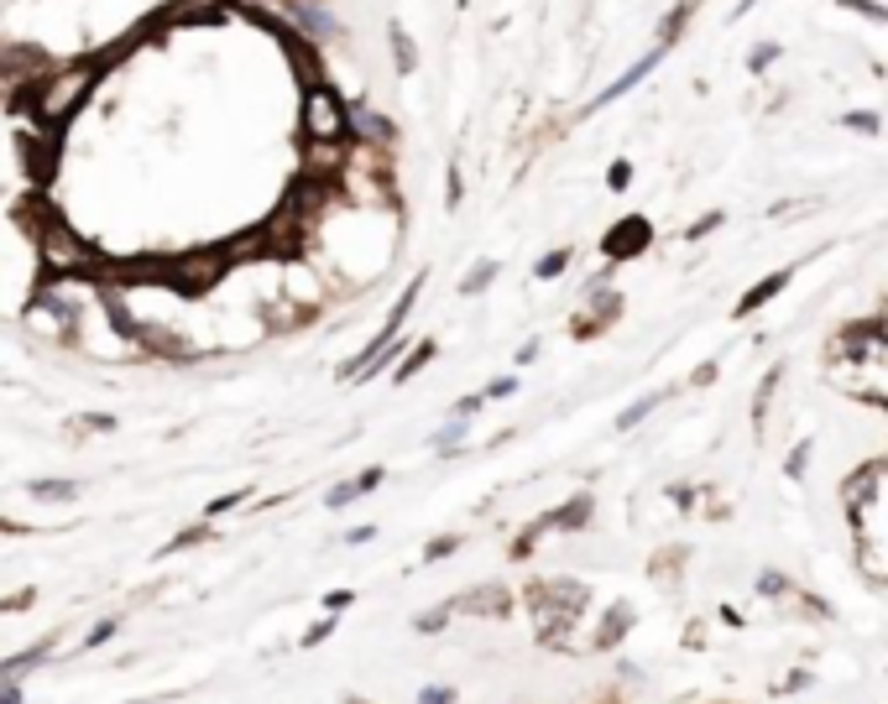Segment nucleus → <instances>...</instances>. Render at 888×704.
Listing matches in <instances>:
<instances>
[{
    "label": "nucleus",
    "mask_w": 888,
    "mask_h": 704,
    "mask_svg": "<svg viewBox=\"0 0 888 704\" xmlns=\"http://www.w3.org/2000/svg\"><path fill=\"white\" fill-rule=\"evenodd\" d=\"M99 73H105V52L99 58H84V63H58V69H43L32 84H26V110L37 126H69L79 110H84V99L99 90Z\"/></svg>",
    "instance_id": "f257e3e1"
},
{
    "label": "nucleus",
    "mask_w": 888,
    "mask_h": 704,
    "mask_svg": "<svg viewBox=\"0 0 888 704\" xmlns=\"http://www.w3.org/2000/svg\"><path fill=\"white\" fill-rule=\"evenodd\" d=\"M591 606V585L580 580H533L529 585V610L538 621V642L544 647H570V632Z\"/></svg>",
    "instance_id": "f03ea898"
},
{
    "label": "nucleus",
    "mask_w": 888,
    "mask_h": 704,
    "mask_svg": "<svg viewBox=\"0 0 888 704\" xmlns=\"http://www.w3.org/2000/svg\"><path fill=\"white\" fill-rule=\"evenodd\" d=\"M298 141H356V126H351V99L335 90V79H319V84H304L298 90Z\"/></svg>",
    "instance_id": "7ed1b4c3"
},
{
    "label": "nucleus",
    "mask_w": 888,
    "mask_h": 704,
    "mask_svg": "<svg viewBox=\"0 0 888 704\" xmlns=\"http://www.w3.org/2000/svg\"><path fill=\"white\" fill-rule=\"evenodd\" d=\"M585 298H580V313L570 319V329H576V339H596V334H606V329L617 324L627 313V298L612 287V282H601V277H591L585 287H580Z\"/></svg>",
    "instance_id": "20e7f679"
},
{
    "label": "nucleus",
    "mask_w": 888,
    "mask_h": 704,
    "mask_svg": "<svg viewBox=\"0 0 888 704\" xmlns=\"http://www.w3.org/2000/svg\"><path fill=\"white\" fill-rule=\"evenodd\" d=\"M664 58H670V47H659V43H653L649 52H638V58H632V63H627V69L606 84V90L585 99V110H580V116H601V110H612V105H617V99H627V94L638 90L643 79H653V73L664 69Z\"/></svg>",
    "instance_id": "39448f33"
},
{
    "label": "nucleus",
    "mask_w": 888,
    "mask_h": 704,
    "mask_svg": "<svg viewBox=\"0 0 888 704\" xmlns=\"http://www.w3.org/2000/svg\"><path fill=\"white\" fill-rule=\"evenodd\" d=\"M601 251H606V261H638L643 251H653V225L643 219V214H627V219H617L612 230L601 235Z\"/></svg>",
    "instance_id": "423d86ee"
},
{
    "label": "nucleus",
    "mask_w": 888,
    "mask_h": 704,
    "mask_svg": "<svg viewBox=\"0 0 888 704\" xmlns=\"http://www.w3.org/2000/svg\"><path fill=\"white\" fill-rule=\"evenodd\" d=\"M538 522H544V533H549V538H580V533H591V522H596V496H591V491L570 496L565 506L544 512Z\"/></svg>",
    "instance_id": "0eeeda50"
},
{
    "label": "nucleus",
    "mask_w": 888,
    "mask_h": 704,
    "mask_svg": "<svg viewBox=\"0 0 888 704\" xmlns=\"http://www.w3.org/2000/svg\"><path fill=\"white\" fill-rule=\"evenodd\" d=\"M351 126H356V141H366V146H387V152H398V120L387 116V110H377L371 99H351Z\"/></svg>",
    "instance_id": "6e6552de"
},
{
    "label": "nucleus",
    "mask_w": 888,
    "mask_h": 704,
    "mask_svg": "<svg viewBox=\"0 0 888 704\" xmlns=\"http://www.w3.org/2000/svg\"><path fill=\"white\" fill-rule=\"evenodd\" d=\"M455 610L460 616H476V621H507L512 595H507V585H476L465 595H455Z\"/></svg>",
    "instance_id": "1a4fd4ad"
},
{
    "label": "nucleus",
    "mask_w": 888,
    "mask_h": 704,
    "mask_svg": "<svg viewBox=\"0 0 888 704\" xmlns=\"http://www.w3.org/2000/svg\"><path fill=\"white\" fill-rule=\"evenodd\" d=\"M387 52H392V73H398V79H413V73L424 69V47H418V37L409 32L403 16L387 22Z\"/></svg>",
    "instance_id": "9d476101"
},
{
    "label": "nucleus",
    "mask_w": 888,
    "mask_h": 704,
    "mask_svg": "<svg viewBox=\"0 0 888 704\" xmlns=\"http://www.w3.org/2000/svg\"><path fill=\"white\" fill-rule=\"evenodd\" d=\"M794 272H800V266H779V272H769V277H763V282H753V287H747L743 298H737V308H732V313H737V319H753L758 308H769L773 298H779V293L790 287V282H794Z\"/></svg>",
    "instance_id": "9b49d317"
},
{
    "label": "nucleus",
    "mask_w": 888,
    "mask_h": 704,
    "mask_svg": "<svg viewBox=\"0 0 888 704\" xmlns=\"http://www.w3.org/2000/svg\"><path fill=\"white\" fill-rule=\"evenodd\" d=\"M632 621H638V610L627 606V600H617V606H606V616H601V627L591 632V653H612L617 642H623L627 632H632Z\"/></svg>",
    "instance_id": "f8f14e48"
},
{
    "label": "nucleus",
    "mask_w": 888,
    "mask_h": 704,
    "mask_svg": "<svg viewBox=\"0 0 888 704\" xmlns=\"http://www.w3.org/2000/svg\"><path fill=\"white\" fill-rule=\"evenodd\" d=\"M387 480V469L382 465H371V469H360V475H351V480H340V486H330V512H345V506H356L360 496H371L377 486Z\"/></svg>",
    "instance_id": "ddd939ff"
},
{
    "label": "nucleus",
    "mask_w": 888,
    "mask_h": 704,
    "mask_svg": "<svg viewBox=\"0 0 888 704\" xmlns=\"http://www.w3.org/2000/svg\"><path fill=\"white\" fill-rule=\"evenodd\" d=\"M674 392H679V386H653V392H643L638 402H627L623 418H617V433H632V428H643V422H649L653 413L664 407V402H674Z\"/></svg>",
    "instance_id": "4468645a"
},
{
    "label": "nucleus",
    "mask_w": 888,
    "mask_h": 704,
    "mask_svg": "<svg viewBox=\"0 0 888 704\" xmlns=\"http://www.w3.org/2000/svg\"><path fill=\"white\" fill-rule=\"evenodd\" d=\"M784 375H790V366L779 360V366H769V371H763V381H758V392H753V428H758V439H763V428H769L773 397H779V386H784Z\"/></svg>",
    "instance_id": "2eb2a0df"
},
{
    "label": "nucleus",
    "mask_w": 888,
    "mask_h": 704,
    "mask_svg": "<svg viewBox=\"0 0 888 704\" xmlns=\"http://www.w3.org/2000/svg\"><path fill=\"white\" fill-rule=\"evenodd\" d=\"M784 52H790V47L779 43V37H758V43L747 47L743 69H747V73H753V79H758V84H763V79H769V73H773V69H779V63H784Z\"/></svg>",
    "instance_id": "dca6fc26"
},
{
    "label": "nucleus",
    "mask_w": 888,
    "mask_h": 704,
    "mask_svg": "<svg viewBox=\"0 0 888 704\" xmlns=\"http://www.w3.org/2000/svg\"><path fill=\"white\" fill-rule=\"evenodd\" d=\"M685 559H690V548H685V542H679V548H674V542H664V548L653 553L649 574H653V580H659L664 589H670V585H679V574H685Z\"/></svg>",
    "instance_id": "f3484780"
},
{
    "label": "nucleus",
    "mask_w": 888,
    "mask_h": 704,
    "mask_svg": "<svg viewBox=\"0 0 888 704\" xmlns=\"http://www.w3.org/2000/svg\"><path fill=\"white\" fill-rule=\"evenodd\" d=\"M424 282H429V272H418V277L398 293V303H392V313H387V324H382V334H403V324H409V313L418 308V298H424Z\"/></svg>",
    "instance_id": "a211bd4d"
},
{
    "label": "nucleus",
    "mask_w": 888,
    "mask_h": 704,
    "mask_svg": "<svg viewBox=\"0 0 888 704\" xmlns=\"http://www.w3.org/2000/svg\"><path fill=\"white\" fill-rule=\"evenodd\" d=\"M497 277H502V261L481 256V261H471V272L460 277V293H465V298H481V293H492V287H497Z\"/></svg>",
    "instance_id": "6ab92c4d"
},
{
    "label": "nucleus",
    "mask_w": 888,
    "mask_h": 704,
    "mask_svg": "<svg viewBox=\"0 0 888 704\" xmlns=\"http://www.w3.org/2000/svg\"><path fill=\"white\" fill-rule=\"evenodd\" d=\"M837 126L846 131V136H884V110H841Z\"/></svg>",
    "instance_id": "aec40b11"
},
{
    "label": "nucleus",
    "mask_w": 888,
    "mask_h": 704,
    "mask_svg": "<svg viewBox=\"0 0 888 704\" xmlns=\"http://www.w3.org/2000/svg\"><path fill=\"white\" fill-rule=\"evenodd\" d=\"M471 422H476V418H460V413H450V422H445V428L434 433L429 444L439 449L445 460H455V454H460V444H465V433H471Z\"/></svg>",
    "instance_id": "412c9836"
},
{
    "label": "nucleus",
    "mask_w": 888,
    "mask_h": 704,
    "mask_svg": "<svg viewBox=\"0 0 888 704\" xmlns=\"http://www.w3.org/2000/svg\"><path fill=\"white\" fill-rule=\"evenodd\" d=\"M434 355H439V339H424V345H413V350L403 355V360H398V371H392V381H398V386H409V381H413V375H418V371H424V366H429Z\"/></svg>",
    "instance_id": "4be33fe9"
},
{
    "label": "nucleus",
    "mask_w": 888,
    "mask_h": 704,
    "mask_svg": "<svg viewBox=\"0 0 888 704\" xmlns=\"http://www.w3.org/2000/svg\"><path fill=\"white\" fill-rule=\"evenodd\" d=\"M837 11H846V16H857V22L867 26H884L888 32V0H831Z\"/></svg>",
    "instance_id": "5701e85b"
},
{
    "label": "nucleus",
    "mask_w": 888,
    "mask_h": 704,
    "mask_svg": "<svg viewBox=\"0 0 888 704\" xmlns=\"http://www.w3.org/2000/svg\"><path fill=\"white\" fill-rule=\"evenodd\" d=\"M570 261H576V251H570V246H554V251H544V256L533 261V282L565 277V272H570Z\"/></svg>",
    "instance_id": "b1692460"
},
{
    "label": "nucleus",
    "mask_w": 888,
    "mask_h": 704,
    "mask_svg": "<svg viewBox=\"0 0 888 704\" xmlns=\"http://www.w3.org/2000/svg\"><path fill=\"white\" fill-rule=\"evenodd\" d=\"M753 589H758L763 600H794V580L784 569H763V574L753 580Z\"/></svg>",
    "instance_id": "393cba45"
},
{
    "label": "nucleus",
    "mask_w": 888,
    "mask_h": 704,
    "mask_svg": "<svg viewBox=\"0 0 888 704\" xmlns=\"http://www.w3.org/2000/svg\"><path fill=\"white\" fill-rule=\"evenodd\" d=\"M26 496H32V501H48V506H58V501H73V496H79V486H73V480H32V486H26Z\"/></svg>",
    "instance_id": "a878e982"
},
{
    "label": "nucleus",
    "mask_w": 888,
    "mask_h": 704,
    "mask_svg": "<svg viewBox=\"0 0 888 704\" xmlns=\"http://www.w3.org/2000/svg\"><path fill=\"white\" fill-rule=\"evenodd\" d=\"M455 616H460V610H455V600H445V606L424 610V616H418L413 627H418V632H424V636H439V632H445V627H450V621H455Z\"/></svg>",
    "instance_id": "bb28decb"
},
{
    "label": "nucleus",
    "mask_w": 888,
    "mask_h": 704,
    "mask_svg": "<svg viewBox=\"0 0 888 704\" xmlns=\"http://www.w3.org/2000/svg\"><path fill=\"white\" fill-rule=\"evenodd\" d=\"M460 548H465V533H439V538L424 542V563L450 559V553H460Z\"/></svg>",
    "instance_id": "cd10ccee"
},
{
    "label": "nucleus",
    "mask_w": 888,
    "mask_h": 704,
    "mask_svg": "<svg viewBox=\"0 0 888 704\" xmlns=\"http://www.w3.org/2000/svg\"><path fill=\"white\" fill-rule=\"evenodd\" d=\"M810 449H816V439H800V444L790 449V460H784V475H790V480H805V469H810Z\"/></svg>",
    "instance_id": "c85d7f7f"
},
{
    "label": "nucleus",
    "mask_w": 888,
    "mask_h": 704,
    "mask_svg": "<svg viewBox=\"0 0 888 704\" xmlns=\"http://www.w3.org/2000/svg\"><path fill=\"white\" fill-rule=\"evenodd\" d=\"M632 178H638L632 157H617V163L606 167V188H612V193H627V188H632Z\"/></svg>",
    "instance_id": "c756f323"
},
{
    "label": "nucleus",
    "mask_w": 888,
    "mask_h": 704,
    "mask_svg": "<svg viewBox=\"0 0 888 704\" xmlns=\"http://www.w3.org/2000/svg\"><path fill=\"white\" fill-rule=\"evenodd\" d=\"M460 199H465V167H460V157H455V163L445 167V204L460 210Z\"/></svg>",
    "instance_id": "7c9ffc66"
},
{
    "label": "nucleus",
    "mask_w": 888,
    "mask_h": 704,
    "mask_svg": "<svg viewBox=\"0 0 888 704\" xmlns=\"http://www.w3.org/2000/svg\"><path fill=\"white\" fill-rule=\"evenodd\" d=\"M721 225H726V214H721V210H711V214H700L696 225H690V230H685V240H706V235H717V230H721Z\"/></svg>",
    "instance_id": "2f4dec72"
},
{
    "label": "nucleus",
    "mask_w": 888,
    "mask_h": 704,
    "mask_svg": "<svg viewBox=\"0 0 888 704\" xmlns=\"http://www.w3.org/2000/svg\"><path fill=\"white\" fill-rule=\"evenodd\" d=\"M696 486H690V480H674V486H670V506H674V512H690V506H696Z\"/></svg>",
    "instance_id": "473e14b6"
},
{
    "label": "nucleus",
    "mask_w": 888,
    "mask_h": 704,
    "mask_svg": "<svg viewBox=\"0 0 888 704\" xmlns=\"http://www.w3.org/2000/svg\"><path fill=\"white\" fill-rule=\"evenodd\" d=\"M204 538H210V522H199V527H183V533L168 542V553H178V548H199Z\"/></svg>",
    "instance_id": "72a5a7b5"
},
{
    "label": "nucleus",
    "mask_w": 888,
    "mask_h": 704,
    "mask_svg": "<svg viewBox=\"0 0 888 704\" xmlns=\"http://www.w3.org/2000/svg\"><path fill=\"white\" fill-rule=\"evenodd\" d=\"M518 386H523V381H518V375H512V371H507V375H497V381H486V402H502V397H512Z\"/></svg>",
    "instance_id": "f704fd0d"
},
{
    "label": "nucleus",
    "mask_w": 888,
    "mask_h": 704,
    "mask_svg": "<svg viewBox=\"0 0 888 704\" xmlns=\"http://www.w3.org/2000/svg\"><path fill=\"white\" fill-rule=\"evenodd\" d=\"M717 375H721V360H700L696 371H690V381H685V386H690V392H700V386H711Z\"/></svg>",
    "instance_id": "c9c22d12"
},
{
    "label": "nucleus",
    "mask_w": 888,
    "mask_h": 704,
    "mask_svg": "<svg viewBox=\"0 0 888 704\" xmlns=\"http://www.w3.org/2000/svg\"><path fill=\"white\" fill-rule=\"evenodd\" d=\"M246 496H251V491H230V496H220V501H210V522H215V516H225V512H236Z\"/></svg>",
    "instance_id": "e433bc0d"
},
{
    "label": "nucleus",
    "mask_w": 888,
    "mask_h": 704,
    "mask_svg": "<svg viewBox=\"0 0 888 704\" xmlns=\"http://www.w3.org/2000/svg\"><path fill=\"white\" fill-rule=\"evenodd\" d=\"M330 632H335V621L324 616V621H313L309 632H304V642H298V647H319V642H324V636H330Z\"/></svg>",
    "instance_id": "4c0bfd02"
},
{
    "label": "nucleus",
    "mask_w": 888,
    "mask_h": 704,
    "mask_svg": "<svg viewBox=\"0 0 888 704\" xmlns=\"http://www.w3.org/2000/svg\"><path fill=\"white\" fill-rule=\"evenodd\" d=\"M32 600H37V589H16V595H5V600H0V610H26Z\"/></svg>",
    "instance_id": "58836bf2"
},
{
    "label": "nucleus",
    "mask_w": 888,
    "mask_h": 704,
    "mask_svg": "<svg viewBox=\"0 0 888 704\" xmlns=\"http://www.w3.org/2000/svg\"><path fill=\"white\" fill-rule=\"evenodd\" d=\"M351 600H356V589H330V595H324V610H345Z\"/></svg>",
    "instance_id": "ea45409f"
},
{
    "label": "nucleus",
    "mask_w": 888,
    "mask_h": 704,
    "mask_svg": "<svg viewBox=\"0 0 888 704\" xmlns=\"http://www.w3.org/2000/svg\"><path fill=\"white\" fill-rule=\"evenodd\" d=\"M418 704H455V689H424Z\"/></svg>",
    "instance_id": "a19ab883"
},
{
    "label": "nucleus",
    "mask_w": 888,
    "mask_h": 704,
    "mask_svg": "<svg viewBox=\"0 0 888 704\" xmlns=\"http://www.w3.org/2000/svg\"><path fill=\"white\" fill-rule=\"evenodd\" d=\"M371 538H377V527H351V533H345V548H360V542H371Z\"/></svg>",
    "instance_id": "79ce46f5"
},
{
    "label": "nucleus",
    "mask_w": 888,
    "mask_h": 704,
    "mask_svg": "<svg viewBox=\"0 0 888 704\" xmlns=\"http://www.w3.org/2000/svg\"><path fill=\"white\" fill-rule=\"evenodd\" d=\"M110 636H116V621H99L95 632H90V642H84V647H99V642H110Z\"/></svg>",
    "instance_id": "37998d69"
},
{
    "label": "nucleus",
    "mask_w": 888,
    "mask_h": 704,
    "mask_svg": "<svg viewBox=\"0 0 888 704\" xmlns=\"http://www.w3.org/2000/svg\"><path fill=\"white\" fill-rule=\"evenodd\" d=\"M84 428H90V433H105V428H116V418H110V413H90Z\"/></svg>",
    "instance_id": "c03bdc74"
},
{
    "label": "nucleus",
    "mask_w": 888,
    "mask_h": 704,
    "mask_svg": "<svg viewBox=\"0 0 888 704\" xmlns=\"http://www.w3.org/2000/svg\"><path fill=\"white\" fill-rule=\"evenodd\" d=\"M538 350H544V345H538V339H529V345L518 350V366H533V360H538Z\"/></svg>",
    "instance_id": "a18cd8bd"
},
{
    "label": "nucleus",
    "mask_w": 888,
    "mask_h": 704,
    "mask_svg": "<svg viewBox=\"0 0 888 704\" xmlns=\"http://www.w3.org/2000/svg\"><path fill=\"white\" fill-rule=\"evenodd\" d=\"M0 704H22V689H16V683H5V689H0Z\"/></svg>",
    "instance_id": "49530a36"
},
{
    "label": "nucleus",
    "mask_w": 888,
    "mask_h": 704,
    "mask_svg": "<svg viewBox=\"0 0 888 704\" xmlns=\"http://www.w3.org/2000/svg\"><path fill=\"white\" fill-rule=\"evenodd\" d=\"M345 704H366V700H345Z\"/></svg>",
    "instance_id": "de8ad7c7"
}]
</instances>
